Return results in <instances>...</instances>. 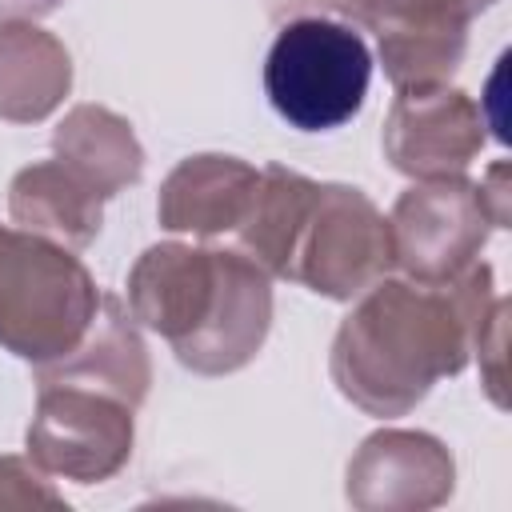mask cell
Here are the masks:
<instances>
[{
  "mask_svg": "<svg viewBox=\"0 0 512 512\" xmlns=\"http://www.w3.org/2000/svg\"><path fill=\"white\" fill-rule=\"evenodd\" d=\"M496 304L492 268L448 284L376 280L332 340V380L368 416H404L440 376H456Z\"/></svg>",
  "mask_w": 512,
  "mask_h": 512,
  "instance_id": "6da1fadb",
  "label": "cell"
},
{
  "mask_svg": "<svg viewBox=\"0 0 512 512\" xmlns=\"http://www.w3.org/2000/svg\"><path fill=\"white\" fill-rule=\"evenodd\" d=\"M128 312L200 376L244 368L272 324L268 272L244 252L152 244L128 276Z\"/></svg>",
  "mask_w": 512,
  "mask_h": 512,
  "instance_id": "7a4b0ae2",
  "label": "cell"
},
{
  "mask_svg": "<svg viewBox=\"0 0 512 512\" xmlns=\"http://www.w3.org/2000/svg\"><path fill=\"white\" fill-rule=\"evenodd\" d=\"M52 152L104 200L136 184L144 172V148L124 116L104 104H76L52 132Z\"/></svg>",
  "mask_w": 512,
  "mask_h": 512,
  "instance_id": "5bb4252c",
  "label": "cell"
},
{
  "mask_svg": "<svg viewBox=\"0 0 512 512\" xmlns=\"http://www.w3.org/2000/svg\"><path fill=\"white\" fill-rule=\"evenodd\" d=\"M332 8L372 24L376 32L384 24H396V20H416V16H436L432 12V0H328ZM444 20V16H440Z\"/></svg>",
  "mask_w": 512,
  "mask_h": 512,
  "instance_id": "d6986e66",
  "label": "cell"
},
{
  "mask_svg": "<svg viewBox=\"0 0 512 512\" xmlns=\"http://www.w3.org/2000/svg\"><path fill=\"white\" fill-rule=\"evenodd\" d=\"M392 268V228L384 212L348 184H316L300 224L288 280L328 296L352 300L384 280Z\"/></svg>",
  "mask_w": 512,
  "mask_h": 512,
  "instance_id": "5b68a950",
  "label": "cell"
},
{
  "mask_svg": "<svg viewBox=\"0 0 512 512\" xmlns=\"http://www.w3.org/2000/svg\"><path fill=\"white\" fill-rule=\"evenodd\" d=\"M468 24L440 20V16H416V20H396L380 28V60L384 76L396 88L412 84H444L468 48Z\"/></svg>",
  "mask_w": 512,
  "mask_h": 512,
  "instance_id": "2e32d148",
  "label": "cell"
},
{
  "mask_svg": "<svg viewBox=\"0 0 512 512\" xmlns=\"http://www.w3.org/2000/svg\"><path fill=\"white\" fill-rule=\"evenodd\" d=\"M8 212L24 232L48 236L64 248H84L104 224V196L52 156L12 176Z\"/></svg>",
  "mask_w": 512,
  "mask_h": 512,
  "instance_id": "7c38bea8",
  "label": "cell"
},
{
  "mask_svg": "<svg viewBox=\"0 0 512 512\" xmlns=\"http://www.w3.org/2000/svg\"><path fill=\"white\" fill-rule=\"evenodd\" d=\"M64 0H0V24L4 20H40L56 12Z\"/></svg>",
  "mask_w": 512,
  "mask_h": 512,
  "instance_id": "44dd1931",
  "label": "cell"
},
{
  "mask_svg": "<svg viewBox=\"0 0 512 512\" xmlns=\"http://www.w3.org/2000/svg\"><path fill=\"white\" fill-rule=\"evenodd\" d=\"M0 508H64V500L20 456H0Z\"/></svg>",
  "mask_w": 512,
  "mask_h": 512,
  "instance_id": "e0dca14e",
  "label": "cell"
},
{
  "mask_svg": "<svg viewBox=\"0 0 512 512\" xmlns=\"http://www.w3.org/2000/svg\"><path fill=\"white\" fill-rule=\"evenodd\" d=\"M36 380L100 388V392H112L124 404L140 408L148 396V384H152V364H148V348L132 324V312H124V304L116 296H100L96 316H92L88 332L80 336V344L72 352H64L60 360L40 364Z\"/></svg>",
  "mask_w": 512,
  "mask_h": 512,
  "instance_id": "8fae6325",
  "label": "cell"
},
{
  "mask_svg": "<svg viewBox=\"0 0 512 512\" xmlns=\"http://www.w3.org/2000/svg\"><path fill=\"white\" fill-rule=\"evenodd\" d=\"M484 148V116L468 92L448 84L396 88L384 120V156L412 180L464 176Z\"/></svg>",
  "mask_w": 512,
  "mask_h": 512,
  "instance_id": "ba28073f",
  "label": "cell"
},
{
  "mask_svg": "<svg viewBox=\"0 0 512 512\" xmlns=\"http://www.w3.org/2000/svg\"><path fill=\"white\" fill-rule=\"evenodd\" d=\"M256 184L260 172L236 156H188L160 184L156 216L168 232H192L204 240L228 236L240 228Z\"/></svg>",
  "mask_w": 512,
  "mask_h": 512,
  "instance_id": "30bf717a",
  "label": "cell"
},
{
  "mask_svg": "<svg viewBox=\"0 0 512 512\" xmlns=\"http://www.w3.org/2000/svg\"><path fill=\"white\" fill-rule=\"evenodd\" d=\"M72 88L68 48L32 20L0 24V120L36 124L60 108Z\"/></svg>",
  "mask_w": 512,
  "mask_h": 512,
  "instance_id": "4fadbf2b",
  "label": "cell"
},
{
  "mask_svg": "<svg viewBox=\"0 0 512 512\" xmlns=\"http://www.w3.org/2000/svg\"><path fill=\"white\" fill-rule=\"evenodd\" d=\"M504 316H508V300H500L496 296V304H492V312H488V324H484V332H480V340H476V352H480V360H488V372H484V384H488V396L504 408Z\"/></svg>",
  "mask_w": 512,
  "mask_h": 512,
  "instance_id": "ac0fdd59",
  "label": "cell"
},
{
  "mask_svg": "<svg viewBox=\"0 0 512 512\" xmlns=\"http://www.w3.org/2000/svg\"><path fill=\"white\" fill-rule=\"evenodd\" d=\"M312 196H316V180H308L284 164H268L260 172V184L252 192V204H248L236 236H240V252L248 260H256L268 276L288 280L292 248H296V236H300Z\"/></svg>",
  "mask_w": 512,
  "mask_h": 512,
  "instance_id": "9a60e30c",
  "label": "cell"
},
{
  "mask_svg": "<svg viewBox=\"0 0 512 512\" xmlns=\"http://www.w3.org/2000/svg\"><path fill=\"white\" fill-rule=\"evenodd\" d=\"M36 416L28 424V456L40 472L100 484L132 456V404L112 392L36 380Z\"/></svg>",
  "mask_w": 512,
  "mask_h": 512,
  "instance_id": "8992f818",
  "label": "cell"
},
{
  "mask_svg": "<svg viewBox=\"0 0 512 512\" xmlns=\"http://www.w3.org/2000/svg\"><path fill=\"white\" fill-rule=\"evenodd\" d=\"M476 192H480V204H484L492 228H508V164L504 160H496L484 172V180L476 184Z\"/></svg>",
  "mask_w": 512,
  "mask_h": 512,
  "instance_id": "ffe728a7",
  "label": "cell"
},
{
  "mask_svg": "<svg viewBox=\"0 0 512 512\" xmlns=\"http://www.w3.org/2000/svg\"><path fill=\"white\" fill-rule=\"evenodd\" d=\"M452 452L428 432H372L348 464V500L364 512H424L452 496Z\"/></svg>",
  "mask_w": 512,
  "mask_h": 512,
  "instance_id": "9c48e42d",
  "label": "cell"
},
{
  "mask_svg": "<svg viewBox=\"0 0 512 512\" xmlns=\"http://www.w3.org/2000/svg\"><path fill=\"white\" fill-rule=\"evenodd\" d=\"M372 80V52L348 24L304 16L280 28L264 60V92L272 108L300 132L348 124Z\"/></svg>",
  "mask_w": 512,
  "mask_h": 512,
  "instance_id": "277c9868",
  "label": "cell"
},
{
  "mask_svg": "<svg viewBox=\"0 0 512 512\" xmlns=\"http://www.w3.org/2000/svg\"><path fill=\"white\" fill-rule=\"evenodd\" d=\"M392 264L416 284H448L476 264L488 240V212L464 176L420 180L392 204Z\"/></svg>",
  "mask_w": 512,
  "mask_h": 512,
  "instance_id": "52a82bcc",
  "label": "cell"
},
{
  "mask_svg": "<svg viewBox=\"0 0 512 512\" xmlns=\"http://www.w3.org/2000/svg\"><path fill=\"white\" fill-rule=\"evenodd\" d=\"M496 0H432V12L444 16V20H456V24H468L472 16H480L484 8H492Z\"/></svg>",
  "mask_w": 512,
  "mask_h": 512,
  "instance_id": "7402d4cb",
  "label": "cell"
},
{
  "mask_svg": "<svg viewBox=\"0 0 512 512\" xmlns=\"http://www.w3.org/2000/svg\"><path fill=\"white\" fill-rule=\"evenodd\" d=\"M96 304V280L64 244L0 224V344L12 356L36 368L60 360L88 332Z\"/></svg>",
  "mask_w": 512,
  "mask_h": 512,
  "instance_id": "3957f363",
  "label": "cell"
}]
</instances>
